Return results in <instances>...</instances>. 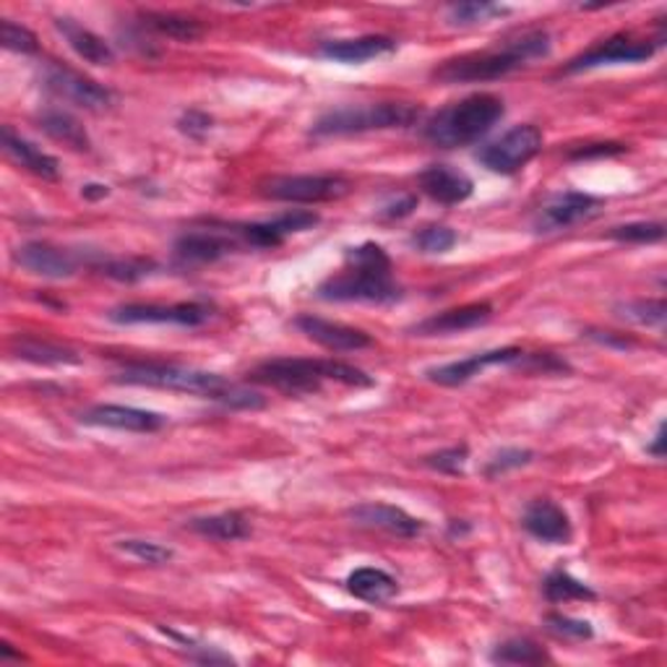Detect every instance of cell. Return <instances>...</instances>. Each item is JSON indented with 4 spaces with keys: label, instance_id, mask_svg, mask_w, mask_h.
<instances>
[{
    "label": "cell",
    "instance_id": "obj_1",
    "mask_svg": "<svg viewBox=\"0 0 667 667\" xmlns=\"http://www.w3.org/2000/svg\"><path fill=\"white\" fill-rule=\"evenodd\" d=\"M389 253L375 243L347 248L345 266L316 289V297L329 303H396L402 289L391 274Z\"/></svg>",
    "mask_w": 667,
    "mask_h": 667
},
{
    "label": "cell",
    "instance_id": "obj_2",
    "mask_svg": "<svg viewBox=\"0 0 667 667\" xmlns=\"http://www.w3.org/2000/svg\"><path fill=\"white\" fill-rule=\"evenodd\" d=\"M118 381L134 383V387L167 389L180 391V394L214 399V402H222L224 407L235 410H261L266 404L258 391L237 387V383H230L222 375L183 366H167V362H128L118 373Z\"/></svg>",
    "mask_w": 667,
    "mask_h": 667
},
{
    "label": "cell",
    "instance_id": "obj_3",
    "mask_svg": "<svg viewBox=\"0 0 667 667\" xmlns=\"http://www.w3.org/2000/svg\"><path fill=\"white\" fill-rule=\"evenodd\" d=\"M553 40L546 29H529L517 38L504 40V45L483 50V53H467L452 61H444L433 71V78L444 84H475V82H496L525 68L532 61L550 55Z\"/></svg>",
    "mask_w": 667,
    "mask_h": 667
},
{
    "label": "cell",
    "instance_id": "obj_4",
    "mask_svg": "<svg viewBox=\"0 0 667 667\" xmlns=\"http://www.w3.org/2000/svg\"><path fill=\"white\" fill-rule=\"evenodd\" d=\"M248 375L253 383H264V387L279 389L285 394H316V391L324 389L326 381L345 383V387L354 389L375 387L373 375L339 360L274 358L261 362Z\"/></svg>",
    "mask_w": 667,
    "mask_h": 667
},
{
    "label": "cell",
    "instance_id": "obj_5",
    "mask_svg": "<svg viewBox=\"0 0 667 667\" xmlns=\"http://www.w3.org/2000/svg\"><path fill=\"white\" fill-rule=\"evenodd\" d=\"M504 99L496 94H469L459 103L431 115L423 126L425 141L438 149H462L488 136L493 126L504 118Z\"/></svg>",
    "mask_w": 667,
    "mask_h": 667
},
{
    "label": "cell",
    "instance_id": "obj_6",
    "mask_svg": "<svg viewBox=\"0 0 667 667\" xmlns=\"http://www.w3.org/2000/svg\"><path fill=\"white\" fill-rule=\"evenodd\" d=\"M423 118L417 105L407 103H379V105H354L337 107V110L324 113L314 123V136H352L371 134V130H391L407 128Z\"/></svg>",
    "mask_w": 667,
    "mask_h": 667
},
{
    "label": "cell",
    "instance_id": "obj_7",
    "mask_svg": "<svg viewBox=\"0 0 667 667\" xmlns=\"http://www.w3.org/2000/svg\"><path fill=\"white\" fill-rule=\"evenodd\" d=\"M352 183L342 176H282L261 183V195L287 204H324L345 199Z\"/></svg>",
    "mask_w": 667,
    "mask_h": 667
},
{
    "label": "cell",
    "instance_id": "obj_8",
    "mask_svg": "<svg viewBox=\"0 0 667 667\" xmlns=\"http://www.w3.org/2000/svg\"><path fill=\"white\" fill-rule=\"evenodd\" d=\"M542 149V130L538 126H517L498 141L488 144L477 151L483 167H488L496 176H517L521 167H527Z\"/></svg>",
    "mask_w": 667,
    "mask_h": 667
},
{
    "label": "cell",
    "instance_id": "obj_9",
    "mask_svg": "<svg viewBox=\"0 0 667 667\" xmlns=\"http://www.w3.org/2000/svg\"><path fill=\"white\" fill-rule=\"evenodd\" d=\"M245 251L241 235H237L235 224H224V227H204V230H188L176 241V258L183 266H201L214 264L232 256V253Z\"/></svg>",
    "mask_w": 667,
    "mask_h": 667
},
{
    "label": "cell",
    "instance_id": "obj_10",
    "mask_svg": "<svg viewBox=\"0 0 667 667\" xmlns=\"http://www.w3.org/2000/svg\"><path fill=\"white\" fill-rule=\"evenodd\" d=\"M42 82H45V89L50 94H55V97L76 107H84V110L99 113L113 105V92L107 86L78 74L74 68H65V65H47L45 74H42Z\"/></svg>",
    "mask_w": 667,
    "mask_h": 667
},
{
    "label": "cell",
    "instance_id": "obj_11",
    "mask_svg": "<svg viewBox=\"0 0 667 667\" xmlns=\"http://www.w3.org/2000/svg\"><path fill=\"white\" fill-rule=\"evenodd\" d=\"M663 45V40H642L634 34H615V38L600 42L586 50V53L576 55L574 61L565 65L569 74H579V71L603 68V65H618V63H642L649 61L657 53V47Z\"/></svg>",
    "mask_w": 667,
    "mask_h": 667
},
{
    "label": "cell",
    "instance_id": "obj_12",
    "mask_svg": "<svg viewBox=\"0 0 667 667\" xmlns=\"http://www.w3.org/2000/svg\"><path fill=\"white\" fill-rule=\"evenodd\" d=\"M212 318V308L204 303H176V306H157V303H128L110 310L113 324H172L193 326L207 324Z\"/></svg>",
    "mask_w": 667,
    "mask_h": 667
},
{
    "label": "cell",
    "instance_id": "obj_13",
    "mask_svg": "<svg viewBox=\"0 0 667 667\" xmlns=\"http://www.w3.org/2000/svg\"><path fill=\"white\" fill-rule=\"evenodd\" d=\"M600 212V199H594L590 193L582 191H565V193H555L553 199L546 201L538 209L532 220V230L538 235H553V232L569 230L574 224L590 220Z\"/></svg>",
    "mask_w": 667,
    "mask_h": 667
},
{
    "label": "cell",
    "instance_id": "obj_14",
    "mask_svg": "<svg viewBox=\"0 0 667 667\" xmlns=\"http://www.w3.org/2000/svg\"><path fill=\"white\" fill-rule=\"evenodd\" d=\"M525 350L519 347H504V350H490V352H480L473 354L467 360H456V362H446V366H436L427 368L425 379L431 383H438V387H462V383L473 381L475 375H480L483 371H488L493 366H521L525 360Z\"/></svg>",
    "mask_w": 667,
    "mask_h": 667
},
{
    "label": "cell",
    "instance_id": "obj_15",
    "mask_svg": "<svg viewBox=\"0 0 667 667\" xmlns=\"http://www.w3.org/2000/svg\"><path fill=\"white\" fill-rule=\"evenodd\" d=\"M13 264L45 279H71L78 272V258L71 251L50 243H24L13 251Z\"/></svg>",
    "mask_w": 667,
    "mask_h": 667
},
{
    "label": "cell",
    "instance_id": "obj_16",
    "mask_svg": "<svg viewBox=\"0 0 667 667\" xmlns=\"http://www.w3.org/2000/svg\"><path fill=\"white\" fill-rule=\"evenodd\" d=\"M295 326L306 334L308 339H314L316 345H321L331 352H358V350H368V347L373 345L371 334L354 329V326L329 321V318H318L310 314L297 316Z\"/></svg>",
    "mask_w": 667,
    "mask_h": 667
},
{
    "label": "cell",
    "instance_id": "obj_17",
    "mask_svg": "<svg viewBox=\"0 0 667 667\" xmlns=\"http://www.w3.org/2000/svg\"><path fill=\"white\" fill-rule=\"evenodd\" d=\"M82 423L126 433H157L165 427V417L159 412L126 407V404H97L82 412Z\"/></svg>",
    "mask_w": 667,
    "mask_h": 667
},
{
    "label": "cell",
    "instance_id": "obj_18",
    "mask_svg": "<svg viewBox=\"0 0 667 667\" xmlns=\"http://www.w3.org/2000/svg\"><path fill=\"white\" fill-rule=\"evenodd\" d=\"M347 517L352 519V525L366 529H379V532H389L394 534V538H404V540L417 538V534H423L425 529V525L417 517H412V514L391 504H360L347 511Z\"/></svg>",
    "mask_w": 667,
    "mask_h": 667
},
{
    "label": "cell",
    "instance_id": "obj_19",
    "mask_svg": "<svg viewBox=\"0 0 667 667\" xmlns=\"http://www.w3.org/2000/svg\"><path fill=\"white\" fill-rule=\"evenodd\" d=\"M521 527L534 540L548 542V546H569L571 538H574V527H571L569 514L563 511V506H558L548 498L532 500L527 506L525 517H521Z\"/></svg>",
    "mask_w": 667,
    "mask_h": 667
},
{
    "label": "cell",
    "instance_id": "obj_20",
    "mask_svg": "<svg viewBox=\"0 0 667 667\" xmlns=\"http://www.w3.org/2000/svg\"><path fill=\"white\" fill-rule=\"evenodd\" d=\"M417 183L427 199L446 207L462 204V201H467L475 193L473 178L452 165H427L417 176Z\"/></svg>",
    "mask_w": 667,
    "mask_h": 667
},
{
    "label": "cell",
    "instance_id": "obj_21",
    "mask_svg": "<svg viewBox=\"0 0 667 667\" xmlns=\"http://www.w3.org/2000/svg\"><path fill=\"white\" fill-rule=\"evenodd\" d=\"M490 316V303H469V306H459L425 318V321L412 326V334H415V337H444V334L477 329V326L488 324Z\"/></svg>",
    "mask_w": 667,
    "mask_h": 667
},
{
    "label": "cell",
    "instance_id": "obj_22",
    "mask_svg": "<svg viewBox=\"0 0 667 667\" xmlns=\"http://www.w3.org/2000/svg\"><path fill=\"white\" fill-rule=\"evenodd\" d=\"M396 50V40L387 38V34H366V38H354V40H334V42H324L321 53L324 57L337 63H347V65H360L373 61V57L389 55Z\"/></svg>",
    "mask_w": 667,
    "mask_h": 667
},
{
    "label": "cell",
    "instance_id": "obj_23",
    "mask_svg": "<svg viewBox=\"0 0 667 667\" xmlns=\"http://www.w3.org/2000/svg\"><path fill=\"white\" fill-rule=\"evenodd\" d=\"M3 151L19 167H24V170L32 172V176H38L42 180L61 178V162H57L53 155H47V151L34 147L32 141L21 139V136L13 134L11 126L3 128Z\"/></svg>",
    "mask_w": 667,
    "mask_h": 667
},
{
    "label": "cell",
    "instance_id": "obj_24",
    "mask_svg": "<svg viewBox=\"0 0 667 667\" xmlns=\"http://www.w3.org/2000/svg\"><path fill=\"white\" fill-rule=\"evenodd\" d=\"M55 27L82 61L92 65H110L115 61L110 42H105L99 34H94L92 29L76 24L74 19H55Z\"/></svg>",
    "mask_w": 667,
    "mask_h": 667
},
{
    "label": "cell",
    "instance_id": "obj_25",
    "mask_svg": "<svg viewBox=\"0 0 667 667\" xmlns=\"http://www.w3.org/2000/svg\"><path fill=\"white\" fill-rule=\"evenodd\" d=\"M347 590L354 594L358 600H366V603H389L391 597H396L399 592V582L389 571L383 569H373V565H362V569H354L350 576H347Z\"/></svg>",
    "mask_w": 667,
    "mask_h": 667
},
{
    "label": "cell",
    "instance_id": "obj_26",
    "mask_svg": "<svg viewBox=\"0 0 667 667\" xmlns=\"http://www.w3.org/2000/svg\"><path fill=\"white\" fill-rule=\"evenodd\" d=\"M188 529L201 538L216 540V542H235L251 534L248 519L241 511H222L212 514V517H195L188 521Z\"/></svg>",
    "mask_w": 667,
    "mask_h": 667
},
{
    "label": "cell",
    "instance_id": "obj_27",
    "mask_svg": "<svg viewBox=\"0 0 667 667\" xmlns=\"http://www.w3.org/2000/svg\"><path fill=\"white\" fill-rule=\"evenodd\" d=\"M11 350L17 358L34 362V366H78L82 362V358L74 350H68V347L38 337H17Z\"/></svg>",
    "mask_w": 667,
    "mask_h": 667
},
{
    "label": "cell",
    "instance_id": "obj_28",
    "mask_svg": "<svg viewBox=\"0 0 667 667\" xmlns=\"http://www.w3.org/2000/svg\"><path fill=\"white\" fill-rule=\"evenodd\" d=\"M40 128L45 130L50 139L65 144V147L76 151H89L92 141L82 123L65 110H45L40 115Z\"/></svg>",
    "mask_w": 667,
    "mask_h": 667
},
{
    "label": "cell",
    "instance_id": "obj_29",
    "mask_svg": "<svg viewBox=\"0 0 667 667\" xmlns=\"http://www.w3.org/2000/svg\"><path fill=\"white\" fill-rule=\"evenodd\" d=\"M141 24L155 29L162 38L178 40V42H195L204 34L199 19L183 17V13H162V11H147L141 13Z\"/></svg>",
    "mask_w": 667,
    "mask_h": 667
},
{
    "label": "cell",
    "instance_id": "obj_30",
    "mask_svg": "<svg viewBox=\"0 0 667 667\" xmlns=\"http://www.w3.org/2000/svg\"><path fill=\"white\" fill-rule=\"evenodd\" d=\"M493 663L500 665H542L548 663V652L532 639H509L498 644L490 655Z\"/></svg>",
    "mask_w": 667,
    "mask_h": 667
},
{
    "label": "cell",
    "instance_id": "obj_31",
    "mask_svg": "<svg viewBox=\"0 0 667 667\" xmlns=\"http://www.w3.org/2000/svg\"><path fill=\"white\" fill-rule=\"evenodd\" d=\"M542 592L550 603H571V600H594L592 586H586L584 582H579L569 574V571H553L548 574L546 582H542Z\"/></svg>",
    "mask_w": 667,
    "mask_h": 667
},
{
    "label": "cell",
    "instance_id": "obj_32",
    "mask_svg": "<svg viewBox=\"0 0 667 667\" xmlns=\"http://www.w3.org/2000/svg\"><path fill=\"white\" fill-rule=\"evenodd\" d=\"M511 13V9L498 3H488V0H480V3H452L446 9V19L448 24L454 27H473V24H485V21L496 19V17H506Z\"/></svg>",
    "mask_w": 667,
    "mask_h": 667
},
{
    "label": "cell",
    "instance_id": "obj_33",
    "mask_svg": "<svg viewBox=\"0 0 667 667\" xmlns=\"http://www.w3.org/2000/svg\"><path fill=\"white\" fill-rule=\"evenodd\" d=\"M97 269L110 279L139 282L144 277H149L151 269H155V264L147 258H103L97 264Z\"/></svg>",
    "mask_w": 667,
    "mask_h": 667
},
{
    "label": "cell",
    "instance_id": "obj_34",
    "mask_svg": "<svg viewBox=\"0 0 667 667\" xmlns=\"http://www.w3.org/2000/svg\"><path fill=\"white\" fill-rule=\"evenodd\" d=\"M115 548H118L120 553L136 558V561L147 565H165L176 558V550L159 546V542H151V540H118L115 542Z\"/></svg>",
    "mask_w": 667,
    "mask_h": 667
},
{
    "label": "cell",
    "instance_id": "obj_35",
    "mask_svg": "<svg viewBox=\"0 0 667 667\" xmlns=\"http://www.w3.org/2000/svg\"><path fill=\"white\" fill-rule=\"evenodd\" d=\"M615 310H618L621 318L639 326H663L667 316L665 300H628L621 303Z\"/></svg>",
    "mask_w": 667,
    "mask_h": 667
},
{
    "label": "cell",
    "instance_id": "obj_36",
    "mask_svg": "<svg viewBox=\"0 0 667 667\" xmlns=\"http://www.w3.org/2000/svg\"><path fill=\"white\" fill-rule=\"evenodd\" d=\"M459 241V235L452 227H444V224H431V227H423L420 232L412 235V245L417 251L431 253V256H438V253H448Z\"/></svg>",
    "mask_w": 667,
    "mask_h": 667
},
{
    "label": "cell",
    "instance_id": "obj_37",
    "mask_svg": "<svg viewBox=\"0 0 667 667\" xmlns=\"http://www.w3.org/2000/svg\"><path fill=\"white\" fill-rule=\"evenodd\" d=\"M607 235L618 243H659L665 237V224L663 222H628L613 227Z\"/></svg>",
    "mask_w": 667,
    "mask_h": 667
},
{
    "label": "cell",
    "instance_id": "obj_38",
    "mask_svg": "<svg viewBox=\"0 0 667 667\" xmlns=\"http://www.w3.org/2000/svg\"><path fill=\"white\" fill-rule=\"evenodd\" d=\"M0 42H3L6 50H11V53H21V55H32L40 50L38 34H34L32 29L13 24L11 19H3V24H0Z\"/></svg>",
    "mask_w": 667,
    "mask_h": 667
},
{
    "label": "cell",
    "instance_id": "obj_39",
    "mask_svg": "<svg viewBox=\"0 0 667 667\" xmlns=\"http://www.w3.org/2000/svg\"><path fill=\"white\" fill-rule=\"evenodd\" d=\"M548 631L550 634L561 636V639H571V642H586L594 636V628L590 621L569 618V615H561V613L548 615Z\"/></svg>",
    "mask_w": 667,
    "mask_h": 667
},
{
    "label": "cell",
    "instance_id": "obj_40",
    "mask_svg": "<svg viewBox=\"0 0 667 667\" xmlns=\"http://www.w3.org/2000/svg\"><path fill=\"white\" fill-rule=\"evenodd\" d=\"M534 459V454L529 448H500L498 454H493L488 464H485V477H498L509 469H519Z\"/></svg>",
    "mask_w": 667,
    "mask_h": 667
},
{
    "label": "cell",
    "instance_id": "obj_41",
    "mask_svg": "<svg viewBox=\"0 0 667 667\" xmlns=\"http://www.w3.org/2000/svg\"><path fill=\"white\" fill-rule=\"evenodd\" d=\"M467 459H469V448L467 446H452V448H444V452H438V454L425 456V464L431 469H436V473L462 475Z\"/></svg>",
    "mask_w": 667,
    "mask_h": 667
},
{
    "label": "cell",
    "instance_id": "obj_42",
    "mask_svg": "<svg viewBox=\"0 0 667 667\" xmlns=\"http://www.w3.org/2000/svg\"><path fill=\"white\" fill-rule=\"evenodd\" d=\"M178 128L183 130L186 136H191V139H204L209 130H212V118L201 110H188L183 113V118L178 120Z\"/></svg>",
    "mask_w": 667,
    "mask_h": 667
},
{
    "label": "cell",
    "instance_id": "obj_43",
    "mask_svg": "<svg viewBox=\"0 0 667 667\" xmlns=\"http://www.w3.org/2000/svg\"><path fill=\"white\" fill-rule=\"evenodd\" d=\"M626 147L623 144H590V147L571 151V159H592V157H613V155H623Z\"/></svg>",
    "mask_w": 667,
    "mask_h": 667
},
{
    "label": "cell",
    "instance_id": "obj_44",
    "mask_svg": "<svg viewBox=\"0 0 667 667\" xmlns=\"http://www.w3.org/2000/svg\"><path fill=\"white\" fill-rule=\"evenodd\" d=\"M415 207H417L415 195H404V199L394 201V204L383 207L381 209V216H383V220H402V216L412 214V209H415Z\"/></svg>",
    "mask_w": 667,
    "mask_h": 667
},
{
    "label": "cell",
    "instance_id": "obj_45",
    "mask_svg": "<svg viewBox=\"0 0 667 667\" xmlns=\"http://www.w3.org/2000/svg\"><path fill=\"white\" fill-rule=\"evenodd\" d=\"M82 195L89 201H99V199H107V195H110V188L99 186V183H89V186H84Z\"/></svg>",
    "mask_w": 667,
    "mask_h": 667
},
{
    "label": "cell",
    "instance_id": "obj_46",
    "mask_svg": "<svg viewBox=\"0 0 667 667\" xmlns=\"http://www.w3.org/2000/svg\"><path fill=\"white\" fill-rule=\"evenodd\" d=\"M663 441H665V425H659L657 433H655V441H652V444H647V454L657 456V459H663V456H665Z\"/></svg>",
    "mask_w": 667,
    "mask_h": 667
},
{
    "label": "cell",
    "instance_id": "obj_47",
    "mask_svg": "<svg viewBox=\"0 0 667 667\" xmlns=\"http://www.w3.org/2000/svg\"><path fill=\"white\" fill-rule=\"evenodd\" d=\"M9 659H24V657H21V652H13L11 644H3V647H0V663H9Z\"/></svg>",
    "mask_w": 667,
    "mask_h": 667
}]
</instances>
